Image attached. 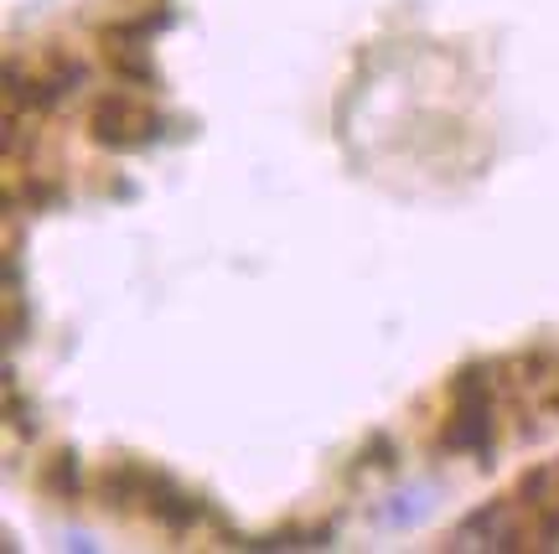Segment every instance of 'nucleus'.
Returning a JSON list of instances; mask_svg holds the SVG:
<instances>
[{
	"mask_svg": "<svg viewBox=\"0 0 559 554\" xmlns=\"http://www.w3.org/2000/svg\"><path fill=\"white\" fill-rule=\"evenodd\" d=\"M425 514H430V487H404V493L389 503L383 523H389V529H409V523H419Z\"/></svg>",
	"mask_w": 559,
	"mask_h": 554,
	"instance_id": "9d476101",
	"label": "nucleus"
},
{
	"mask_svg": "<svg viewBox=\"0 0 559 554\" xmlns=\"http://www.w3.org/2000/svg\"><path fill=\"white\" fill-rule=\"evenodd\" d=\"M171 26V11H135V16H120L104 26V42H135V47H151Z\"/></svg>",
	"mask_w": 559,
	"mask_h": 554,
	"instance_id": "6e6552de",
	"label": "nucleus"
},
{
	"mask_svg": "<svg viewBox=\"0 0 559 554\" xmlns=\"http://www.w3.org/2000/svg\"><path fill=\"white\" fill-rule=\"evenodd\" d=\"M394 461H400V440L389 431H373L368 446L358 451V472H394Z\"/></svg>",
	"mask_w": 559,
	"mask_h": 554,
	"instance_id": "9b49d317",
	"label": "nucleus"
},
{
	"mask_svg": "<svg viewBox=\"0 0 559 554\" xmlns=\"http://www.w3.org/2000/svg\"><path fill=\"white\" fill-rule=\"evenodd\" d=\"M94 487H99L104 508H140V514L151 518V523H160L166 534H192L198 523L213 518V508H207L198 493H187L166 467L130 461V456L104 461V472L94 476Z\"/></svg>",
	"mask_w": 559,
	"mask_h": 554,
	"instance_id": "f257e3e1",
	"label": "nucleus"
},
{
	"mask_svg": "<svg viewBox=\"0 0 559 554\" xmlns=\"http://www.w3.org/2000/svg\"><path fill=\"white\" fill-rule=\"evenodd\" d=\"M502 363H466L445 389V420H440V451L445 456H492L498 446V389Z\"/></svg>",
	"mask_w": 559,
	"mask_h": 554,
	"instance_id": "f03ea898",
	"label": "nucleus"
},
{
	"mask_svg": "<svg viewBox=\"0 0 559 554\" xmlns=\"http://www.w3.org/2000/svg\"><path fill=\"white\" fill-rule=\"evenodd\" d=\"M41 493H52L58 503H73V497H83V487H88V476H83V461L73 451H58L47 467H41Z\"/></svg>",
	"mask_w": 559,
	"mask_h": 554,
	"instance_id": "0eeeda50",
	"label": "nucleus"
},
{
	"mask_svg": "<svg viewBox=\"0 0 559 554\" xmlns=\"http://www.w3.org/2000/svg\"><path fill=\"white\" fill-rule=\"evenodd\" d=\"M451 550H523L519 497H498V503H481L477 514H466L451 534Z\"/></svg>",
	"mask_w": 559,
	"mask_h": 554,
	"instance_id": "39448f33",
	"label": "nucleus"
},
{
	"mask_svg": "<svg viewBox=\"0 0 559 554\" xmlns=\"http://www.w3.org/2000/svg\"><path fill=\"white\" fill-rule=\"evenodd\" d=\"M88 130H94V140L109 145V151H145V145H156L160 140L166 125H160V115L145 99L115 89V94H99V99H94Z\"/></svg>",
	"mask_w": 559,
	"mask_h": 554,
	"instance_id": "20e7f679",
	"label": "nucleus"
},
{
	"mask_svg": "<svg viewBox=\"0 0 559 554\" xmlns=\"http://www.w3.org/2000/svg\"><path fill=\"white\" fill-rule=\"evenodd\" d=\"M21 198H26V208H52V202L68 198V187H62V181H47V177H26Z\"/></svg>",
	"mask_w": 559,
	"mask_h": 554,
	"instance_id": "f8f14e48",
	"label": "nucleus"
},
{
	"mask_svg": "<svg viewBox=\"0 0 559 554\" xmlns=\"http://www.w3.org/2000/svg\"><path fill=\"white\" fill-rule=\"evenodd\" d=\"M88 83V62L79 52H47L37 68L21 73V62H5V109L26 115H52Z\"/></svg>",
	"mask_w": 559,
	"mask_h": 554,
	"instance_id": "7ed1b4c3",
	"label": "nucleus"
},
{
	"mask_svg": "<svg viewBox=\"0 0 559 554\" xmlns=\"http://www.w3.org/2000/svg\"><path fill=\"white\" fill-rule=\"evenodd\" d=\"M326 544H332V529L300 523V529H275V534H264L260 544H243V550H326Z\"/></svg>",
	"mask_w": 559,
	"mask_h": 554,
	"instance_id": "1a4fd4ad",
	"label": "nucleus"
},
{
	"mask_svg": "<svg viewBox=\"0 0 559 554\" xmlns=\"http://www.w3.org/2000/svg\"><path fill=\"white\" fill-rule=\"evenodd\" d=\"M104 58H109V73L135 89H156V62H151V47H135V42H104Z\"/></svg>",
	"mask_w": 559,
	"mask_h": 554,
	"instance_id": "423d86ee",
	"label": "nucleus"
}]
</instances>
